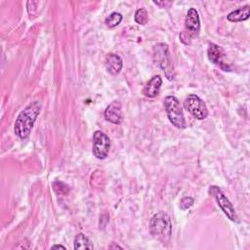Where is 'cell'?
<instances>
[{"label":"cell","instance_id":"cell-1","mask_svg":"<svg viewBox=\"0 0 250 250\" xmlns=\"http://www.w3.org/2000/svg\"><path fill=\"white\" fill-rule=\"evenodd\" d=\"M41 103L34 101L27 104L23 110L20 112L16 121L14 130L16 135L21 139H26L29 137L34 122L41 111Z\"/></svg>","mask_w":250,"mask_h":250},{"label":"cell","instance_id":"cell-2","mask_svg":"<svg viewBox=\"0 0 250 250\" xmlns=\"http://www.w3.org/2000/svg\"><path fill=\"white\" fill-rule=\"evenodd\" d=\"M149 231L153 237L161 242H168L172 232L170 217L165 212H158L153 215L149 222Z\"/></svg>","mask_w":250,"mask_h":250},{"label":"cell","instance_id":"cell-3","mask_svg":"<svg viewBox=\"0 0 250 250\" xmlns=\"http://www.w3.org/2000/svg\"><path fill=\"white\" fill-rule=\"evenodd\" d=\"M153 58L169 80L175 78V70L167 44L158 43L153 47Z\"/></svg>","mask_w":250,"mask_h":250},{"label":"cell","instance_id":"cell-4","mask_svg":"<svg viewBox=\"0 0 250 250\" xmlns=\"http://www.w3.org/2000/svg\"><path fill=\"white\" fill-rule=\"evenodd\" d=\"M164 107L169 121L175 127L183 129L186 127L184 112L179 100L174 96H167L164 100Z\"/></svg>","mask_w":250,"mask_h":250},{"label":"cell","instance_id":"cell-5","mask_svg":"<svg viewBox=\"0 0 250 250\" xmlns=\"http://www.w3.org/2000/svg\"><path fill=\"white\" fill-rule=\"evenodd\" d=\"M200 30V20L198 12L194 8H189L186 20H185V31H183L180 35L182 42L186 43V39H188V44L190 43V39L197 36Z\"/></svg>","mask_w":250,"mask_h":250},{"label":"cell","instance_id":"cell-6","mask_svg":"<svg viewBox=\"0 0 250 250\" xmlns=\"http://www.w3.org/2000/svg\"><path fill=\"white\" fill-rule=\"evenodd\" d=\"M209 193L215 198L217 201V204L222 209L224 214L232 222H237V216L235 213V210L229 201V199L226 196V194L223 192V190L217 187V186H211L209 188Z\"/></svg>","mask_w":250,"mask_h":250},{"label":"cell","instance_id":"cell-7","mask_svg":"<svg viewBox=\"0 0 250 250\" xmlns=\"http://www.w3.org/2000/svg\"><path fill=\"white\" fill-rule=\"evenodd\" d=\"M185 108L196 119H205L208 115V110L205 103L195 94L188 95L184 102Z\"/></svg>","mask_w":250,"mask_h":250},{"label":"cell","instance_id":"cell-8","mask_svg":"<svg viewBox=\"0 0 250 250\" xmlns=\"http://www.w3.org/2000/svg\"><path fill=\"white\" fill-rule=\"evenodd\" d=\"M110 148L109 138L102 131H95L93 134V153L98 159L107 156Z\"/></svg>","mask_w":250,"mask_h":250},{"label":"cell","instance_id":"cell-9","mask_svg":"<svg viewBox=\"0 0 250 250\" xmlns=\"http://www.w3.org/2000/svg\"><path fill=\"white\" fill-rule=\"evenodd\" d=\"M207 55H208V59L210 60V62H213L214 64L219 65L221 68H223L225 70L229 69V64L227 62H225V57H226L225 51L219 45H217L215 43L209 44V47L207 50Z\"/></svg>","mask_w":250,"mask_h":250},{"label":"cell","instance_id":"cell-10","mask_svg":"<svg viewBox=\"0 0 250 250\" xmlns=\"http://www.w3.org/2000/svg\"><path fill=\"white\" fill-rule=\"evenodd\" d=\"M105 119L113 124H119L122 121V110L119 102H113L106 106L104 110Z\"/></svg>","mask_w":250,"mask_h":250},{"label":"cell","instance_id":"cell-11","mask_svg":"<svg viewBox=\"0 0 250 250\" xmlns=\"http://www.w3.org/2000/svg\"><path fill=\"white\" fill-rule=\"evenodd\" d=\"M161 84L162 78L160 75L152 76L144 87L143 94L147 98H155L159 94Z\"/></svg>","mask_w":250,"mask_h":250},{"label":"cell","instance_id":"cell-12","mask_svg":"<svg viewBox=\"0 0 250 250\" xmlns=\"http://www.w3.org/2000/svg\"><path fill=\"white\" fill-rule=\"evenodd\" d=\"M104 64H105L106 70L109 73L115 75V74H118L120 72V70L122 69L123 62H122V59L118 55L110 53V54H107V56L105 57Z\"/></svg>","mask_w":250,"mask_h":250},{"label":"cell","instance_id":"cell-13","mask_svg":"<svg viewBox=\"0 0 250 250\" xmlns=\"http://www.w3.org/2000/svg\"><path fill=\"white\" fill-rule=\"evenodd\" d=\"M248 18H249V5H245L243 7H240L238 9L230 12L227 16V19L231 22L246 21Z\"/></svg>","mask_w":250,"mask_h":250},{"label":"cell","instance_id":"cell-14","mask_svg":"<svg viewBox=\"0 0 250 250\" xmlns=\"http://www.w3.org/2000/svg\"><path fill=\"white\" fill-rule=\"evenodd\" d=\"M94 246L90 239L83 233H79L74 238V249H93Z\"/></svg>","mask_w":250,"mask_h":250},{"label":"cell","instance_id":"cell-15","mask_svg":"<svg viewBox=\"0 0 250 250\" xmlns=\"http://www.w3.org/2000/svg\"><path fill=\"white\" fill-rule=\"evenodd\" d=\"M122 15L120 13H117V12H113L111 13L108 17L105 18L104 20V23L107 27L109 28H112V27H115L117 26L121 21H122Z\"/></svg>","mask_w":250,"mask_h":250},{"label":"cell","instance_id":"cell-16","mask_svg":"<svg viewBox=\"0 0 250 250\" xmlns=\"http://www.w3.org/2000/svg\"><path fill=\"white\" fill-rule=\"evenodd\" d=\"M135 21L137 23L139 24H146L147 21H148V14L147 12L141 8V9H138L135 13Z\"/></svg>","mask_w":250,"mask_h":250},{"label":"cell","instance_id":"cell-17","mask_svg":"<svg viewBox=\"0 0 250 250\" xmlns=\"http://www.w3.org/2000/svg\"><path fill=\"white\" fill-rule=\"evenodd\" d=\"M53 188H54V190L60 194H65L68 191V187L65 184L59 181L53 184Z\"/></svg>","mask_w":250,"mask_h":250},{"label":"cell","instance_id":"cell-18","mask_svg":"<svg viewBox=\"0 0 250 250\" xmlns=\"http://www.w3.org/2000/svg\"><path fill=\"white\" fill-rule=\"evenodd\" d=\"M193 198L192 197H190V196H186V197H184L182 200H181V202H180V208L182 209V210H186V209H188V208H189L192 204H193Z\"/></svg>","mask_w":250,"mask_h":250},{"label":"cell","instance_id":"cell-19","mask_svg":"<svg viewBox=\"0 0 250 250\" xmlns=\"http://www.w3.org/2000/svg\"><path fill=\"white\" fill-rule=\"evenodd\" d=\"M51 249H66V248H65V246L61 245V244H55L51 247Z\"/></svg>","mask_w":250,"mask_h":250},{"label":"cell","instance_id":"cell-20","mask_svg":"<svg viewBox=\"0 0 250 250\" xmlns=\"http://www.w3.org/2000/svg\"><path fill=\"white\" fill-rule=\"evenodd\" d=\"M153 3L156 4V5H158V6H164V7H165L166 5H170V4H171L170 2H166V1H165V2H156V1H153Z\"/></svg>","mask_w":250,"mask_h":250},{"label":"cell","instance_id":"cell-21","mask_svg":"<svg viewBox=\"0 0 250 250\" xmlns=\"http://www.w3.org/2000/svg\"><path fill=\"white\" fill-rule=\"evenodd\" d=\"M109 248H119V249H121V247L118 246V245H110Z\"/></svg>","mask_w":250,"mask_h":250}]
</instances>
